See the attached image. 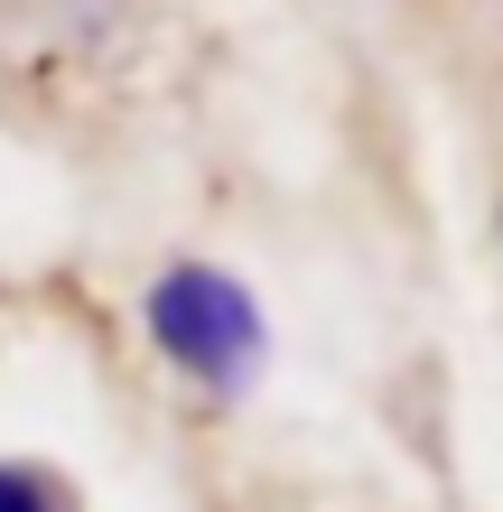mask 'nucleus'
Listing matches in <instances>:
<instances>
[{
  "label": "nucleus",
  "instance_id": "nucleus-2",
  "mask_svg": "<svg viewBox=\"0 0 503 512\" xmlns=\"http://www.w3.org/2000/svg\"><path fill=\"white\" fill-rule=\"evenodd\" d=\"M0 512H66L47 466H0Z\"/></svg>",
  "mask_w": 503,
  "mask_h": 512
},
{
  "label": "nucleus",
  "instance_id": "nucleus-1",
  "mask_svg": "<svg viewBox=\"0 0 503 512\" xmlns=\"http://www.w3.org/2000/svg\"><path fill=\"white\" fill-rule=\"evenodd\" d=\"M150 336L168 364H187L205 391H243L261 373V308L243 280H224V270L205 261H177L150 280Z\"/></svg>",
  "mask_w": 503,
  "mask_h": 512
}]
</instances>
